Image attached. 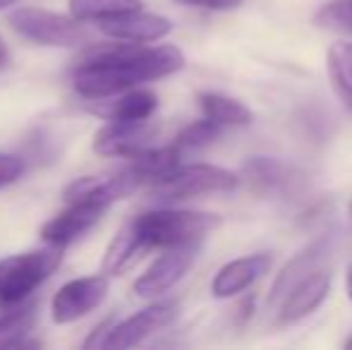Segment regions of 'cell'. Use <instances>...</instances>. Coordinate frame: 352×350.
I'll return each mask as SVG.
<instances>
[{"instance_id": "6da1fadb", "label": "cell", "mask_w": 352, "mask_h": 350, "mask_svg": "<svg viewBox=\"0 0 352 350\" xmlns=\"http://www.w3.org/2000/svg\"><path fill=\"white\" fill-rule=\"evenodd\" d=\"M185 67V53L173 43L144 46L118 41L91 48L74 67V89L84 98H111L127 89L163 80Z\"/></svg>"}, {"instance_id": "7a4b0ae2", "label": "cell", "mask_w": 352, "mask_h": 350, "mask_svg": "<svg viewBox=\"0 0 352 350\" xmlns=\"http://www.w3.org/2000/svg\"><path fill=\"white\" fill-rule=\"evenodd\" d=\"M144 250L199 245L221 226V216L190 209H153L132 219Z\"/></svg>"}, {"instance_id": "3957f363", "label": "cell", "mask_w": 352, "mask_h": 350, "mask_svg": "<svg viewBox=\"0 0 352 350\" xmlns=\"http://www.w3.org/2000/svg\"><path fill=\"white\" fill-rule=\"evenodd\" d=\"M63 262V248L34 250V252L14 254L0 262V305L14 307L22 305Z\"/></svg>"}, {"instance_id": "277c9868", "label": "cell", "mask_w": 352, "mask_h": 350, "mask_svg": "<svg viewBox=\"0 0 352 350\" xmlns=\"http://www.w3.org/2000/svg\"><path fill=\"white\" fill-rule=\"evenodd\" d=\"M237 187H240V175L228 168L211 164H180L170 175L153 182L151 190L156 199L180 201L201 195H221V192L226 195V192H235Z\"/></svg>"}, {"instance_id": "5b68a950", "label": "cell", "mask_w": 352, "mask_h": 350, "mask_svg": "<svg viewBox=\"0 0 352 350\" xmlns=\"http://www.w3.org/2000/svg\"><path fill=\"white\" fill-rule=\"evenodd\" d=\"M19 36L51 48H74L89 41V32L72 14H58L41 8H19L8 17Z\"/></svg>"}, {"instance_id": "8992f818", "label": "cell", "mask_w": 352, "mask_h": 350, "mask_svg": "<svg viewBox=\"0 0 352 350\" xmlns=\"http://www.w3.org/2000/svg\"><path fill=\"white\" fill-rule=\"evenodd\" d=\"M108 276H84V278L67 281L51 303V317L56 324H72L87 317L96 307H101L108 298Z\"/></svg>"}, {"instance_id": "52a82bcc", "label": "cell", "mask_w": 352, "mask_h": 350, "mask_svg": "<svg viewBox=\"0 0 352 350\" xmlns=\"http://www.w3.org/2000/svg\"><path fill=\"white\" fill-rule=\"evenodd\" d=\"M142 182L137 180V175L130 171V166L116 171V173H103V175H87L77 177L74 182L65 187L63 192V199L67 204H98V206H111L113 201L125 199L135 190H140Z\"/></svg>"}, {"instance_id": "ba28073f", "label": "cell", "mask_w": 352, "mask_h": 350, "mask_svg": "<svg viewBox=\"0 0 352 350\" xmlns=\"http://www.w3.org/2000/svg\"><path fill=\"white\" fill-rule=\"evenodd\" d=\"M199 252V245H180V248H166L163 254L156 259L146 271L135 281V293L144 300L158 298L175 288L185 274L192 269Z\"/></svg>"}, {"instance_id": "9c48e42d", "label": "cell", "mask_w": 352, "mask_h": 350, "mask_svg": "<svg viewBox=\"0 0 352 350\" xmlns=\"http://www.w3.org/2000/svg\"><path fill=\"white\" fill-rule=\"evenodd\" d=\"M177 309H180V305H177L175 300L148 305V307H144L142 312H137V314H132V317L122 319V322L113 324L103 348L122 350V348L140 346V343L146 341L151 333L161 331V329H166L168 324L175 322Z\"/></svg>"}, {"instance_id": "30bf717a", "label": "cell", "mask_w": 352, "mask_h": 350, "mask_svg": "<svg viewBox=\"0 0 352 350\" xmlns=\"http://www.w3.org/2000/svg\"><path fill=\"white\" fill-rule=\"evenodd\" d=\"M331 293V271L326 266L309 271L290 285L278 300V324H297L324 305Z\"/></svg>"}, {"instance_id": "8fae6325", "label": "cell", "mask_w": 352, "mask_h": 350, "mask_svg": "<svg viewBox=\"0 0 352 350\" xmlns=\"http://www.w3.org/2000/svg\"><path fill=\"white\" fill-rule=\"evenodd\" d=\"M156 127L148 125V120H108L101 130L94 135V151L98 156H122L132 159L140 151L153 146Z\"/></svg>"}, {"instance_id": "7c38bea8", "label": "cell", "mask_w": 352, "mask_h": 350, "mask_svg": "<svg viewBox=\"0 0 352 350\" xmlns=\"http://www.w3.org/2000/svg\"><path fill=\"white\" fill-rule=\"evenodd\" d=\"M98 29L106 36L116 39V41L151 43L168 36L173 32V22L168 17H163V14L142 12L137 8V10H127V12L111 14L106 19H98Z\"/></svg>"}, {"instance_id": "4fadbf2b", "label": "cell", "mask_w": 352, "mask_h": 350, "mask_svg": "<svg viewBox=\"0 0 352 350\" xmlns=\"http://www.w3.org/2000/svg\"><path fill=\"white\" fill-rule=\"evenodd\" d=\"M274 266V257L269 252L247 254V257L232 259L226 266L218 269V274L211 281L213 298H235V295L250 290L259 278H264Z\"/></svg>"}, {"instance_id": "5bb4252c", "label": "cell", "mask_w": 352, "mask_h": 350, "mask_svg": "<svg viewBox=\"0 0 352 350\" xmlns=\"http://www.w3.org/2000/svg\"><path fill=\"white\" fill-rule=\"evenodd\" d=\"M103 214H106V206L84 204V201L67 204L65 211H60L41 228V240L53 248H67L84 233H89L103 219Z\"/></svg>"}, {"instance_id": "9a60e30c", "label": "cell", "mask_w": 352, "mask_h": 350, "mask_svg": "<svg viewBox=\"0 0 352 350\" xmlns=\"http://www.w3.org/2000/svg\"><path fill=\"white\" fill-rule=\"evenodd\" d=\"M113 98V96H111ZM158 108V96L148 89H127L108 98H91L89 113L103 120H148Z\"/></svg>"}, {"instance_id": "2e32d148", "label": "cell", "mask_w": 352, "mask_h": 350, "mask_svg": "<svg viewBox=\"0 0 352 350\" xmlns=\"http://www.w3.org/2000/svg\"><path fill=\"white\" fill-rule=\"evenodd\" d=\"M242 180L256 192V195H278L287 192L295 175L283 161L271 159V156H256L250 159L242 168Z\"/></svg>"}, {"instance_id": "e0dca14e", "label": "cell", "mask_w": 352, "mask_h": 350, "mask_svg": "<svg viewBox=\"0 0 352 350\" xmlns=\"http://www.w3.org/2000/svg\"><path fill=\"white\" fill-rule=\"evenodd\" d=\"M130 171L137 175V180L142 185H153V182L163 180L166 175H170L177 166L182 164V151L175 144L170 146H148V149L140 151L137 156H132Z\"/></svg>"}, {"instance_id": "ac0fdd59", "label": "cell", "mask_w": 352, "mask_h": 350, "mask_svg": "<svg viewBox=\"0 0 352 350\" xmlns=\"http://www.w3.org/2000/svg\"><path fill=\"white\" fill-rule=\"evenodd\" d=\"M326 257H329V248H326V243L321 240V243H314L311 248L302 250L295 259H290V262L285 264V269L280 271V276L276 278L274 288H271V298H269L271 305L278 303V300L283 298V293H285L295 281H300L302 276H307L309 271L324 266Z\"/></svg>"}, {"instance_id": "d6986e66", "label": "cell", "mask_w": 352, "mask_h": 350, "mask_svg": "<svg viewBox=\"0 0 352 350\" xmlns=\"http://www.w3.org/2000/svg\"><path fill=\"white\" fill-rule=\"evenodd\" d=\"M199 108L204 113V118L218 122V125H250L252 122V111L247 103L237 101L232 96L226 94H216V91H206L199 94Z\"/></svg>"}, {"instance_id": "ffe728a7", "label": "cell", "mask_w": 352, "mask_h": 350, "mask_svg": "<svg viewBox=\"0 0 352 350\" xmlns=\"http://www.w3.org/2000/svg\"><path fill=\"white\" fill-rule=\"evenodd\" d=\"M142 252H144V245L135 230V223L130 221V223H125L118 230V235L108 245L106 257H103V271L111 276L122 274Z\"/></svg>"}, {"instance_id": "44dd1931", "label": "cell", "mask_w": 352, "mask_h": 350, "mask_svg": "<svg viewBox=\"0 0 352 350\" xmlns=\"http://www.w3.org/2000/svg\"><path fill=\"white\" fill-rule=\"evenodd\" d=\"M326 67H329L331 87H333L336 96L352 111V43H333L326 53Z\"/></svg>"}, {"instance_id": "7402d4cb", "label": "cell", "mask_w": 352, "mask_h": 350, "mask_svg": "<svg viewBox=\"0 0 352 350\" xmlns=\"http://www.w3.org/2000/svg\"><path fill=\"white\" fill-rule=\"evenodd\" d=\"M36 324V305L22 303L14 305L12 312L0 317V348H19V343L32 333Z\"/></svg>"}, {"instance_id": "603a6c76", "label": "cell", "mask_w": 352, "mask_h": 350, "mask_svg": "<svg viewBox=\"0 0 352 350\" xmlns=\"http://www.w3.org/2000/svg\"><path fill=\"white\" fill-rule=\"evenodd\" d=\"M142 8L140 0H70V14L79 22H98L111 14L127 12V10Z\"/></svg>"}, {"instance_id": "cb8c5ba5", "label": "cell", "mask_w": 352, "mask_h": 350, "mask_svg": "<svg viewBox=\"0 0 352 350\" xmlns=\"http://www.w3.org/2000/svg\"><path fill=\"white\" fill-rule=\"evenodd\" d=\"M314 24L326 32L352 36V0H329L314 14Z\"/></svg>"}, {"instance_id": "d4e9b609", "label": "cell", "mask_w": 352, "mask_h": 350, "mask_svg": "<svg viewBox=\"0 0 352 350\" xmlns=\"http://www.w3.org/2000/svg\"><path fill=\"white\" fill-rule=\"evenodd\" d=\"M221 132H223V125L204 118V120H197V122H192V125H187L185 130L177 135L175 146L182 154H185V151H199V149H204V146L213 144V142L221 137Z\"/></svg>"}, {"instance_id": "484cf974", "label": "cell", "mask_w": 352, "mask_h": 350, "mask_svg": "<svg viewBox=\"0 0 352 350\" xmlns=\"http://www.w3.org/2000/svg\"><path fill=\"white\" fill-rule=\"evenodd\" d=\"M24 171V161L14 154H0V187L14 182Z\"/></svg>"}, {"instance_id": "4316f807", "label": "cell", "mask_w": 352, "mask_h": 350, "mask_svg": "<svg viewBox=\"0 0 352 350\" xmlns=\"http://www.w3.org/2000/svg\"><path fill=\"white\" fill-rule=\"evenodd\" d=\"M187 8H201V10H216V12H226V10H237L245 0H175Z\"/></svg>"}, {"instance_id": "83f0119b", "label": "cell", "mask_w": 352, "mask_h": 350, "mask_svg": "<svg viewBox=\"0 0 352 350\" xmlns=\"http://www.w3.org/2000/svg\"><path fill=\"white\" fill-rule=\"evenodd\" d=\"M113 319H106L103 324H98L96 329H94L91 333H89V338L84 341V348L87 350H94V348H103V343H106V336H108V331H111V327H113Z\"/></svg>"}, {"instance_id": "f1b7e54d", "label": "cell", "mask_w": 352, "mask_h": 350, "mask_svg": "<svg viewBox=\"0 0 352 350\" xmlns=\"http://www.w3.org/2000/svg\"><path fill=\"white\" fill-rule=\"evenodd\" d=\"M8 65H10V51L3 39H0V67H8Z\"/></svg>"}, {"instance_id": "f546056e", "label": "cell", "mask_w": 352, "mask_h": 350, "mask_svg": "<svg viewBox=\"0 0 352 350\" xmlns=\"http://www.w3.org/2000/svg\"><path fill=\"white\" fill-rule=\"evenodd\" d=\"M345 290H348V298L352 300V264H350L348 274H345Z\"/></svg>"}, {"instance_id": "4dcf8cb0", "label": "cell", "mask_w": 352, "mask_h": 350, "mask_svg": "<svg viewBox=\"0 0 352 350\" xmlns=\"http://www.w3.org/2000/svg\"><path fill=\"white\" fill-rule=\"evenodd\" d=\"M17 0H0V10H5V8H10V5H14Z\"/></svg>"}, {"instance_id": "1f68e13d", "label": "cell", "mask_w": 352, "mask_h": 350, "mask_svg": "<svg viewBox=\"0 0 352 350\" xmlns=\"http://www.w3.org/2000/svg\"><path fill=\"white\" fill-rule=\"evenodd\" d=\"M345 348H348V350H352V336L348 338V341H345Z\"/></svg>"}, {"instance_id": "d6a6232c", "label": "cell", "mask_w": 352, "mask_h": 350, "mask_svg": "<svg viewBox=\"0 0 352 350\" xmlns=\"http://www.w3.org/2000/svg\"><path fill=\"white\" fill-rule=\"evenodd\" d=\"M348 216H350V221H352V199H350V204H348Z\"/></svg>"}]
</instances>
